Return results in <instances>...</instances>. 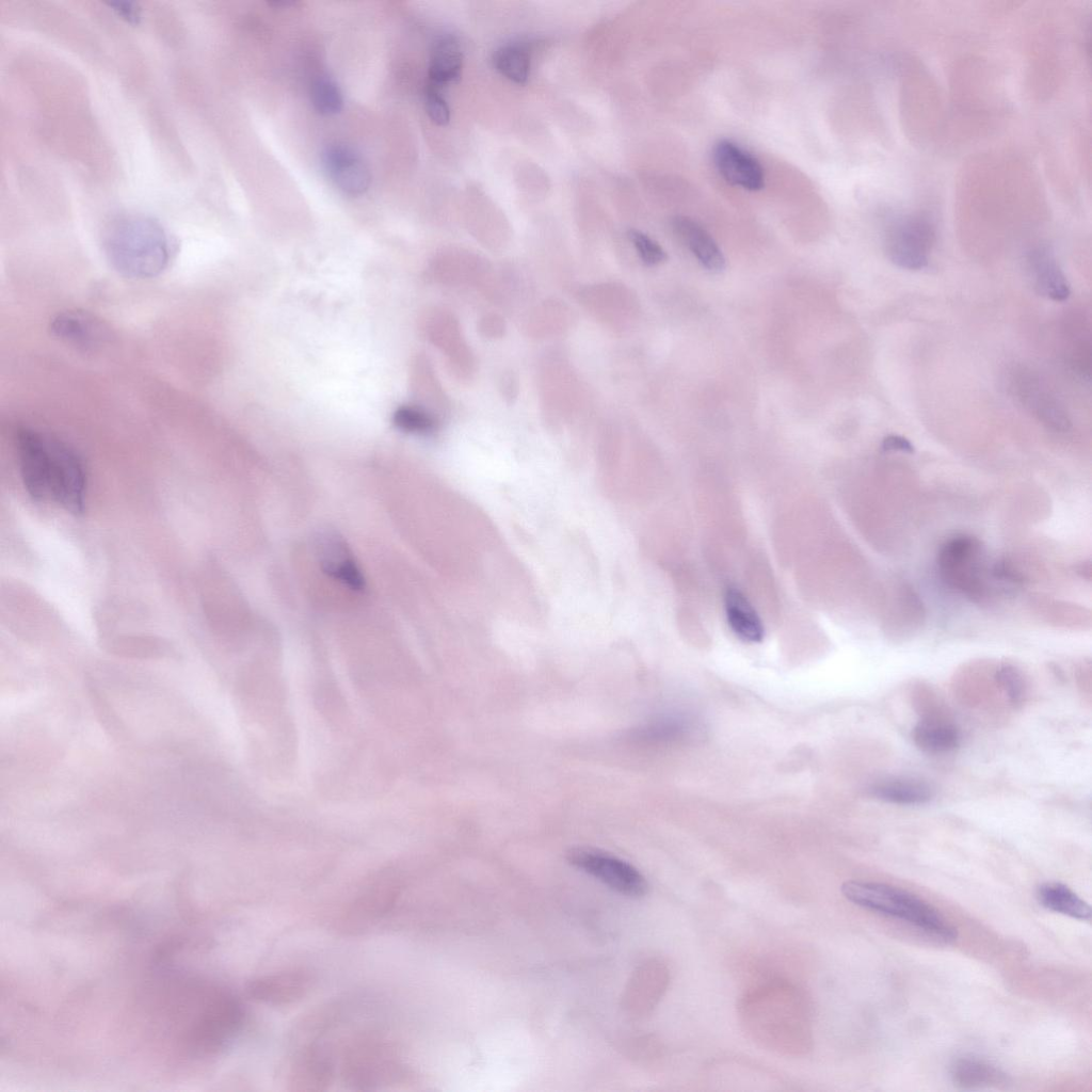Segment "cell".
<instances>
[{
  "label": "cell",
  "instance_id": "6da1fadb",
  "mask_svg": "<svg viewBox=\"0 0 1092 1092\" xmlns=\"http://www.w3.org/2000/svg\"><path fill=\"white\" fill-rule=\"evenodd\" d=\"M16 447L23 485L29 495L79 514L84 509L86 472L78 453L60 439L21 429Z\"/></svg>",
  "mask_w": 1092,
  "mask_h": 1092
},
{
  "label": "cell",
  "instance_id": "7a4b0ae2",
  "mask_svg": "<svg viewBox=\"0 0 1092 1092\" xmlns=\"http://www.w3.org/2000/svg\"><path fill=\"white\" fill-rule=\"evenodd\" d=\"M103 247L118 273L130 278H150L163 272L172 258L167 234L145 218L123 219L108 229Z\"/></svg>",
  "mask_w": 1092,
  "mask_h": 1092
},
{
  "label": "cell",
  "instance_id": "3957f363",
  "mask_svg": "<svg viewBox=\"0 0 1092 1092\" xmlns=\"http://www.w3.org/2000/svg\"><path fill=\"white\" fill-rule=\"evenodd\" d=\"M841 893L854 904L903 920L937 941L949 944L957 940V930L936 909L904 889L883 883L847 881Z\"/></svg>",
  "mask_w": 1092,
  "mask_h": 1092
},
{
  "label": "cell",
  "instance_id": "277c9868",
  "mask_svg": "<svg viewBox=\"0 0 1092 1092\" xmlns=\"http://www.w3.org/2000/svg\"><path fill=\"white\" fill-rule=\"evenodd\" d=\"M937 569L943 581L974 601L987 598L990 579L980 541L967 534L948 539L938 549Z\"/></svg>",
  "mask_w": 1092,
  "mask_h": 1092
},
{
  "label": "cell",
  "instance_id": "5b68a950",
  "mask_svg": "<svg viewBox=\"0 0 1092 1092\" xmlns=\"http://www.w3.org/2000/svg\"><path fill=\"white\" fill-rule=\"evenodd\" d=\"M404 1074L405 1066L397 1050L382 1040L362 1039L346 1053L342 1076L355 1090L394 1083Z\"/></svg>",
  "mask_w": 1092,
  "mask_h": 1092
},
{
  "label": "cell",
  "instance_id": "8992f818",
  "mask_svg": "<svg viewBox=\"0 0 1092 1092\" xmlns=\"http://www.w3.org/2000/svg\"><path fill=\"white\" fill-rule=\"evenodd\" d=\"M1010 395L1048 430L1065 433L1072 428L1070 415L1047 383L1031 368L1015 365L1007 375Z\"/></svg>",
  "mask_w": 1092,
  "mask_h": 1092
},
{
  "label": "cell",
  "instance_id": "52a82bcc",
  "mask_svg": "<svg viewBox=\"0 0 1092 1092\" xmlns=\"http://www.w3.org/2000/svg\"><path fill=\"white\" fill-rule=\"evenodd\" d=\"M936 241V227L925 213H911L893 221L885 234V251L897 267L910 271L926 268Z\"/></svg>",
  "mask_w": 1092,
  "mask_h": 1092
},
{
  "label": "cell",
  "instance_id": "ba28073f",
  "mask_svg": "<svg viewBox=\"0 0 1092 1092\" xmlns=\"http://www.w3.org/2000/svg\"><path fill=\"white\" fill-rule=\"evenodd\" d=\"M242 1021L243 1010L236 997L215 990L187 1038L189 1045L202 1053H215L239 1030Z\"/></svg>",
  "mask_w": 1092,
  "mask_h": 1092
},
{
  "label": "cell",
  "instance_id": "9c48e42d",
  "mask_svg": "<svg viewBox=\"0 0 1092 1092\" xmlns=\"http://www.w3.org/2000/svg\"><path fill=\"white\" fill-rule=\"evenodd\" d=\"M566 857L576 868L599 880L620 894L640 897L647 892L643 874L631 864L607 852L577 847L569 849Z\"/></svg>",
  "mask_w": 1092,
  "mask_h": 1092
},
{
  "label": "cell",
  "instance_id": "30bf717a",
  "mask_svg": "<svg viewBox=\"0 0 1092 1092\" xmlns=\"http://www.w3.org/2000/svg\"><path fill=\"white\" fill-rule=\"evenodd\" d=\"M314 983L309 971L285 969L259 976L246 984L250 998L269 1006H288L302 1000Z\"/></svg>",
  "mask_w": 1092,
  "mask_h": 1092
},
{
  "label": "cell",
  "instance_id": "8fae6325",
  "mask_svg": "<svg viewBox=\"0 0 1092 1092\" xmlns=\"http://www.w3.org/2000/svg\"><path fill=\"white\" fill-rule=\"evenodd\" d=\"M712 161L729 184L756 192L765 187V170L758 159L735 142L719 140L712 148Z\"/></svg>",
  "mask_w": 1092,
  "mask_h": 1092
},
{
  "label": "cell",
  "instance_id": "7c38bea8",
  "mask_svg": "<svg viewBox=\"0 0 1092 1092\" xmlns=\"http://www.w3.org/2000/svg\"><path fill=\"white\" fill-rule=\"evenodd\" d=\"M334 1064L326 1048L310 1042L296 1050L289 1070L287 1083L292 1091H322L333 1080Z\"/></svg>",
  "mask_w": 1092,
  "mask_h": 1092
},
{
  "label": "cell",
  "instance_id": "4fadbf2b",
  "mask_svg": "<svg viewBox=\"0 0 1092 1092\" xmlns=\"http://www.w3.org/2000/svg\"><path fill=\"white\" fill-rule=\"evenodd\" d=\"M321 159L326 174L343 193L358 196L369 189L370 171L360 156L349 146L328 145L322 151Z\"/></svg>",
  "mask_w": 1092,
  "mask_h": 1092
},
{
  "label": "cell",
  "instance_id": "5bb4252c",
  "mask_svg": "<svg viewBox=\"0 0 1092 1092\" xmlns=\"http://www.w3.org/2000/svg\"><path fill=\"white\" fill-rule=\"evenodd\" d=\"M50 330L60 340L83 351L95 350L109 337L101 321L80 310L58 314L51 320Z\"/></svg>",
  "mask_w": 1092,
  "mask_h": 1092
},
{
  "label": "cell",
  "instance_id": "9a60e30c",
  "mask_svg": "<svg viewBox=\"0 0 1092 1092\" xmlns=\"http://www.w3.org/2000/svg\"><path fill=\"white\" fill-rule=\"evenodd\" d=\"M1027 267L1035 290L1056 302L1065 301L1071 293L1069 282L1060 268L1053 250L1045 244L1031 248Z\"/></svg>",
  "mask_w": 1092,
  "mask_h": 1092
},
{
  "label": "cell",
  "instance_id": "2e32d148",
  "mask_svg": "<svg viewBox=\"0 0 1092 1092\" xmlns=\"http://www.w3.org/2000/svg\"><path fill=\"white\" fill-rule=\"evenodd\" d=\"M319 561L322 571L354 591L365 588V578L344 541L336 533L320 537Z\"/></svg>",
  "mask_w": 1092,
  "mask_h": 1092
},
{
  "label": "cell",
  "instance_id": "e0dca14e",
  "mask_svg": "<svg viewBox=\"0 0 1092 1092\" xmlns=\"http://www.w3.org/2000/svg\"><path fill=\"white\" fill-rule=\"evenodd\" d=\"M949 1075L960 1089L1000 1088L1010 1083V1077L1003 1070L975 1056L954 1058L949 1065Z\"/></svg>",
  "mask_w": 1092,
  "mask_h": 1092
},
{
  "label": "cell",
  "instance_id": "ac0fdd59",
  "mask_svg": "<svg viewBox=\"0 0 1092 1092\" xmlns=\"http://www.w3.org/2000/svg\"><path fill=\"white\" fill-rule=\"evenodd\" d=\"M672 227L698 262L710 272L719 273L725 268V258L710 234L696 221L686 215H676Z\"/></svg>",
  "mask_w": 1092,
  "mask_h": 1092
},
{
  "label": "cell",
  "instance_id": "d6986e66",
  "mask_svg": "<svg viewBox=\"0 0 1092 1092\" xmlns=\"http://www.w3.org/2000/svg\"><path fill=\"white\" fill-rule=\"evenodd\" d=\"M725 612L733 632L741 640L757 643L764 639L762 623L745 595L736 588H728L724 596Z\"/></svg>",
  "mask_w": 1092,
  "mask_h": 1092
},
{
  "label": "cell",
  "instance_id": "ffe728a7",
  "mask_svg": "<svg viewBox=\"0 0 1092 1092\" xmlns=\"http://www.w3.org/2000/svg\"><path fill=\"white\" fill-rule=\"evenodd\" d=\"M870 793L888 803L918 805L931 800L934 789L928 782L920 778L890 777L874 783L870 787Z\"/></svg>",
  "mask_w": 1092,
  "mask_h": 1092
},
{
  "label": "cell",
  "instance_id": "44dd1931",
  "mask_svg": "<svg viewBox=\"0 0 1092 1092\" xmlns=\"http://www.w3.org/2000/svg\"><path fill=\"white\" fill-rule=\"evenodd\" d=\"M463 66V51L459 41L451 35L439 37L432 49L429 78L438 86L459 81Z\"/></svg>",
  "mask_w": 1092,
  "mask_h": 1092
},
{
  "label": "cell",
  "instance_id": "7402d4cb",
  "mask_svg": "<svg viewBox=\"0 0 1092 1092\" xmlns=\"http://www.w3.org/2000/svg\"><path fill=\"white\" fill-rule=\"evenodd\" d=\"M912 738L918 749L932 754L951 752L960 744V732L954 724L930 717L916 723Z\"/></svg>",
  "mask_w": 1092,
  "mask_h": 1092
},
{
  "label": "cell",
  "instance_id": "603a6c76",
  "mask_svg": "<svg viewBox=\"0 0 1092 1092\" xmlns=\"http://www.w3.org/2000/svg\"><path fill=\"white\" fill-rule=\"evenodd\" d=\"M1039 902L1046 909L1076 918L1091 919V908L1070 887L1059 882L1042 884L1037 892Z\"/></svg>",
  "mask_w": 1092,
  "mask_h": 1092
},
{
  "label": "cell",
  "instance_id": "cb8c5ba5",
  "mask_svg": "<svg viewBox=\"0 0 1092 1092\" xmlns=\"http://www.w3.org/2000/svg\"><path fill=\"white\" fill-rule=\"evenodd\" d=\"M399 887L391 882H380L363 892L353 904L352 913L357 918L372 920L382 917L394 906Z\"/></svg>",
  "mask_w": 1092,
  "mask_h": 1092
},
{
  "label": "cell",
  "instance_id": "d4e9b609",
  "mask_svg": "<svg viewBox=\"0 0 1092 1092\" xmlns=\"http://www.w3.org/2000/svg\"><path fill=\"white\" fill-rule=\"evenodd\" d=\"M495 68L517 84L527 82L530 74V51L524 43L500 46L493 55Z\"/></svg>",
  "mask_w": 1092,
  "mask_h": 1092
},
{
  "label": "cell",
  "instance_id": "484cf974",
  "mask_svg": "<svg viewBox=\"0 0 1092 1092\" xmlns=\"http://www.w3.org/2000/svg\"><path fill=\"white\" fill-rule=\"evenodd\" d=\"M1075 322L1070 324L1069 338V364L1079 376L1087 380L1091 373V341L1090 325L1080 318H1074Z\"/></svg>",
  "mask_w": 1092,
  "mask_h": 1092
},
{
  "label": "cell",
  "instance_id": "4316f807",
  "mask_svg": "<svg viewBox=\"0 0 1092 1092\" xmlns=\"http://www.w3.org/2000/svg\"><path fill=\"white\" fill-rule=\"evenodd\" d=\"M310 100L315 110L322 115L336 114L343 106L340 87L327 77H319L314 80L310 86Z\"/></svg>",
  "mask_w": 1092,
  "mask_h": 1092
},
{
  "label": "cell",
  "instance_id": "83f0119b",
  "mask_svg": "<svg viewBox=\"0 0 1092 1092\" xmlns=\"http://www.w3.org/2000/svg\"><path fill=\"white\" fill-rule=\"evenodd\" d=\"M995 679L1014 707L1021 706L1026 697V684L1022 672L1010 663L1001 664L995 673Z\"/></svg>",
  "mask_w": 1092,
  "mask_h": 1092
},
{
  "label": "cell",
  "instance_id": "f1b7e54d",
  "mask_svg": "<svg viewBox=\"0 0 1092 1092\" xmlns=\"http://www.w3.org/2000/svg\"><path fill=\"white\" fill-rule=\"evenodd\" d=\"M395 422L398 428L406 432L427 433L434 429L432 417L415 407H403L396 412Z\"/></svg>",
  "mask_w": 1092,
  "mask_h": 1092
},
{
  "label": "cell",
  "instance_id": "f546056e",
  "mask_svg": "<svg viewBox=\"0 0 1092 1092\" xmlns=\"http://www.w3.org/2000/svg\"><path fill=\"white\" fill-rule=\"evenodd\" d=\"M629 238L640 258L646 264L655 266L665 260L667 254L663 248L644 232L631 229Z\"/></svg>",
  "mask_w": 1092,
  "mask_h": 1092
},
{
  "label": "cell",
  "instance_id": "4dcf8cb0",
  "mask_svg": "<svg viewBox=\"0 0 1092 1092\" xmlns=\"http://www.w3.org/2000/svg\"><path fill=\"white\" fill-rule=\"evenodd\" d=\"M424 105L430 119L438 125L446 126L450 121V110L447 101L438 92L437 86L429 84L425 89Z\"/></svg>",
  "mask_w": 1092,
  "mask_h": 1092
},
{
  "label": "cell",
  "instance_id": "1f68e13d",
  "mask_svg": "<svg viewBox=\"0 0 1092 1092\" xmlns=\"http://www.w3.org/2000/svg\"><path fill=\"white\" fill-rule=\"evenodd\" d=\"M881 446L883 451H897L903 453L914 452V446L908 438L895 434L884 437Z\"/></svg>",
  "mask_w": 1092,
  "mask_h": 1092
},
{
  "label": "cell",
  "instance_id": "d6a6232c",
  "mask_svg": "<svg viewBox=\"0 0 1092 1092\" xmlns=\"http://www.w3.org/2000/svg\"><path fill=\"white\" fill-rule=\"evenodd\" d=\"M269 4H270V5H272V6H274V7H285V6L287 7V6H290V5H293V4H295V2H290V1H274V2H270Z\"/></svg>",
  "mask_w": 1092,
  "mask_h": 1092
}]
</instances>
